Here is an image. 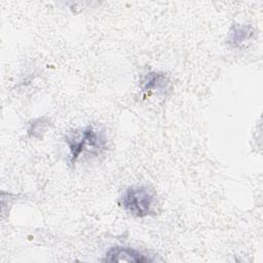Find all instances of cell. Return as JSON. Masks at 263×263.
<instances>
[{
    "label": "cell",
    "instance_id": "6da1fadb",
    "mask_svg": "<svg viewBox=\"0 0 263 263\" xmlns=\"http://www.w3.org/2000/svg\"><path fill=\"white\" fill-rule=\"evenodd\" d=\"M66 142L70 151L71 163H75L82 153H90L92 155H99L107 146V140L104 134L98 130L91 125L74 133H71L66 137Z\"/></svg>",
    "mask_w": 263,
    "mask_h": 263
},
{
    "label": "cell",
    "instance_id": "7a4b0ae2",
    "mask_svg": "<svg viewBox=\"0 0 263 263\" xmlns=\"http://www.w3.org/2000/svg\"><path fill=\"white\" fill-rule=\"evenodd\" d=\"M120 204L132 216L144 218L154 214L156 194L147 186H130L121 195Z\"/></svg>",
    "mask_w": 263,
    "mask_h": 263
},
{
    "label": "cell",
    "instance_id": "3957f363",
    "mask_svg": "<svg viewBox=\"0 0 263 263\" xmlns=\"http://www.w3.org/2000/svg\"><path fill=\"white\" fill-rule=\"evenodd\" d=\"M105 262H134V263H146L152 262L153 259L146 256L142 252L128 247L116 246L111 248L105 255Z\"/></svg>",
    "mask_w": 263,
    "mask_h": 263
},
{
    "label": "cell",
    "instance_id": "277c9868",
    "mask_svg": "<svg viewBox=\"0 0 263 263\" xmlns=\"http://www.w3.org/2000/svg\"><path fill=\"white\" fill-rule=\"evenodd\" d=\"M255 28L248 24H235L230 28L228 43L231 47H240L255 37Z\"/></svg>",
    "mask_w": 263,
    "mask_h": 263
},
{
    "label": "cell",
    "instance_id": "5b68a950",
    "mask_svg": "<svg viewBox=\"0 0 263 263\" xmlns=\"http://www.w3.org/2000/svg\"><path fill=\"white\" fill-rule=\"evenodd\" d=\"M140 84L143 91L164 92L170 85V79L162 72L151 71L145 74L141 79Z\"/></svg>",
    "mask_w": 263,
    "mask_h": 263
},
{
    "label": "cell",
    "instance_id": "8992f818",
    "mask_svg": "<svg viewBox=\"0 0 263 263\" xmlns=\"http://www.w3.org/2000/svg\"><path fill=\"white\" fill-rule=\"evenodd\" d=\"M47 127V121H44V118H39L30 123L28 133L30 136L37 138L40 137V134L43 133Z\"/></svg>",
    "mask_w": 263,
    "mask_h": 263
}]
</instances>
